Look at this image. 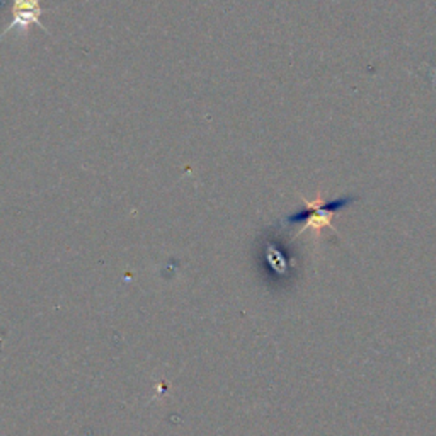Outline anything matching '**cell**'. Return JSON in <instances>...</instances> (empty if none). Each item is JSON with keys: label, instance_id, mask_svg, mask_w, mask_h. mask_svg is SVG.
I'll list each match as a JSON object with an SVG mask.
<instances>
[{"label": "cell", "instance_id": "cell-2", "mask_svg": "<svg viewBox=\"0 0 436 436\" xmlns=\"http://www.w3.org/2000/svg\"><path fill=\"white\" fill-rule=\"evenodd\" d=\"M45 9L40 6V0H12V21L7 24L0 38H4L12 29H19L24 36L29 35V28L40 26L45 33H50L48 28L41 24V14Z\"/></svg>", "mask_w": 436, "mask_h": 436}, {"label": "cell", "instance_id": "cell-1", "mask_svg": "<svg viewBox=\"0 0 436 436\" xmlns=\"http://www.w3.org/2000/svg\"><path fill=\"white\" fill-rule=\"evenodd\" d=\"M357 198L353 196H342V198H332V200H324L323 193H319L314 198V201H308L307 198H302V201L306 203V210H302L300 213L291 215L288 218V222L298 225V230L295 237L303 234V232L314 230L315 235H320V232L324 228H332V217L337 211H342L345 208L353 203Z\"/></svg>", "mask_w": 436, "mask_h": 436}]
</instances>
